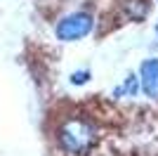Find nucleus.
Masks as SVG:
<instances>
[{
  "mask_svg": "<svg viewBox=\"0 0 158 156\" xmlns=\"http://www.w3.org/2000/svg\"><path fill=\"white\" fill-rule=\"evenodd\" d=\"M54 142L64 156H87L99 142V125L90 114H66L54 128Z\"/></svg>",
  "mask_w": 158,
  "mask_h": 156,
  "instance_id": "obj_1",
  "label": "nucleus"
},
{
  "mask_svg": "<svg viewBox=\"0 0 158 156\" xmlns=\"http://www.w3.org/2000/svg\"><path fill=\"white\" fill-rule=\"evenodd\" d=\"M92 31H94V14L87 10L69 12L54 24V36L61 43H76L80 38H87Z\"/></svg>",
  "mask_w": 158,
  "mask_h": 156,
  "instance_id": "obj_2",
  "label": "nucleus"
},
{
  "mask_svg": "<svg viewBox=\"0 0 158 156\" xmlns=\"http://www.w3.org/2000/svg\"><path fill=\"white\" fill-rule=\"evenodd\" d=\"M139 88L146 97L158 99V57L144 59L139 66Z\"/></svg>",
  "mask_w": 158,
  "mask_h": 156,
  "instance_id": "obj_3",
  "label": "nucleus"
},
{
  "mask_svg": "<svg viewBox=\"0 0 158 156\" xmlns=\"http://www.w3.org/2000/svg\"><path fill=\"white\" fill-rule=\"evenodd\" d=\"M120 7H123V14L130 21H139L149 14V0H123Z\"/></svg>",
  "mask_w": 158,
  "mask_h": 156,
  "instance_id": "obj_4",
  "label": "nucleus"
},
{
  "mask_svg": "<svg viewBox=\"0 0 158 156\" xmlns=\"http://www.w3.org/2000/svg\"><path fill=\"white\" fill-rule=\"evenodd\" d=\"M139 90H142V88H139V78L137 76H127L125 80L113 90V97H135Z\"/></svg>",
  "mask_w": 158,
  "mask_h": 156,
  "instance_id": "obj_5",
  "label": "nucleus"
},
{
  "mask_svg": "<svg viewBox=\"0 0 158 156\" xmlns=\"http://www.w3.org/2000/svg\"><path fill=\"white\" fill-rule=\"evenodd\" d=\"M69 80H71L73 85H85L87 80H90V71H87V69H78V71H73L71 76H69Z\"/></svg>",
  "mask_w": 158,
  "mask_h": 156,
  "instance_id": "obj_6",
  "label": "nucleus"
},
{
  "mask_svg": "<svg viewBox=\"0 0 158 156\" xmlns=\"http://www.w3.org/2000/svg\"><path fill=\"white\" fill-rule=\"evenodd\" d=\"M156 36H158V24H156Z\"/></svg>",
  "mask_w": 158,
  "mask_h": 156,
  "instance_id": "obj_7",
  "label": "nucleus"
},
{
  "mask_svg": "<svg viewBox=\"0 0 158 156\" xmlns=\"http://www.w3.org/2000/svg\"><path fill=\"white\" fill-rule=\"evenodd\" d=\"M156 2H158V0H156Z\"/></svg>",
  "mask_w": 158,
  "mask_h": 156,
  "instance_id": "obj_8",
  "label": "nucleus"
}]
</instances>
